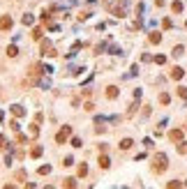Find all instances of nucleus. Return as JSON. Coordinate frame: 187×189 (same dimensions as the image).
Segmentation results:
<instances>
[{
    "label": "nucleus",
    "mask_w": 187,
    "mask_h": 189,
    "mask_svg": "<svg viewBox=\"0 0 187 189\" xmlns=\"http://www.w3.org/2000/svg\"><path fill=\"white\" fill-rule=\"evenodd\" d=\"M162 26L169 30V28H173V21H171V19H164V21H162Z\"/></svg>",
    "instance_id": "nucleus-25"
},
{
    "label": "nucleus",
    "mask_w": 187,
    "mask_h": 189,
    "mask_svg": "<svg viewBox=\"0 0 187 189\" xmlns=\"http://www.w3.org/2000/svg\"><path fill=\"white\" fill-rule=\"evenodd\" d=\"M106 97H109V99H116V97H118V88H116V85H109V88H106Z\"/></svg>",
    "instance_id": "nucleus-10"
},
{
    "label": "nucleus",
    "mask_w": 187,
    "mask_h": 189,
    "mask_svg": "<svg viewBox=\"0 0 187 189\" xmlns=\"http://www.w3.org/2000/svg\"><path fill=\"white\" fill-rule=\"evenodd\" d=\"M86 175H88V166L81 164V166H79V178H86Z\"/></svg>",
    "instance_id": "nucleus-18"
},
{
    "label": "nucleus",
    "mask_w": 187,
    "mask_h": 189,
    "mask_svg": "<svg viewBox=\"0 0 187 189\" xmlns=\"http://www.w3.org/2000/svg\"><path fill=\"white\" fill-rule=\"evenodd\" d=\"M178 152H187V143H183V141H180V143H178Z\"/></svg>",
    "instance_id": "nucleus-29"
},
{
    "label": "nucleus",
    "mask_w": 187,
    "mask_h": 189,
    "mask_svg": "<svg viewBox=\"0 0 187 189\" xmlns=\"http://www.w3.org/2000/svg\"><path fill=\"white\" fill-rule=\"evenodd\" d=\"M9 127L14 129V132H19V129H21V125H19V122H16V120H12V122H9Z\"/></svg>",
    "instance_id": "nucleus-26"
},
{
    "label": "nucleus",
    "mask_w": 187,
    "mask_h": 189,
    "mask_svg": "<svg viewBox=\"0 0 187 189\" xmlns=\"http://www.w3.org/2000/svg\"><path fill=\"white\" fill-rule=\"evenodd\" d=\"M111 166V159L106 155H99V168H109Z\"/></svg>",
    "instance_id": "nucleus-8"
},
{
    "label": "nucleus",
    "mask_w": 187,
    "mask_h": 189,
    "mask_svg": "<svg viewBox=\"0 0 187 189\" xmlns=\"http://www.w3.org/2000/svg\"><path fill=\"white\" fill-rule=\"evenodd\" d=\"M185 28H187V23H185Z\"/></svg>",
    "instance_id": "nucleus-38"
},
{
    "label": "nucleus",
    "mask_w": 187,
    "mask_h": 189,
    "mask_svg": "<svg viewBox=\"0 0 187 189\" xmlns=\"http://www.w3.org/2000/svg\"><path fill=\"white\" fill-rule=\"evenodd\" d=\"M169 138H171L173 143H180V141H183V129H171V132H169Z\"/></svg>",
    "instance_id": "nucleus-3"
},
{
    "label": "nucleus",
    "mask_w": 187,
    "mask_h": 189,
    "mask_svg": "<svg viewBox=\"0 0 187 189\" xmlns=\"http://www.w3.org/2000/svg\"><path fill=\"white\" fill-rule=\"evenodd\" d=\"M69 136H72V127H67V125H65V127H60V132L56 134V143H60V145H62Z\"/></svg>",
    "instance_id": "nucleus-2"
},
{
    "label": "nucleus",
    "mask_w": 187,
    "mask_h": 189,
    "mask_svg": "<svg viewBox=\"0 0 187 189\" xmlns=\"http://www.w3.org/2000/svg\"><path fill=\"white\" fill-rule=\"evenodd\" d=\"M79 49H81V42H76V44H74V46H72V51H69L67 56H69V58H72V56H76V53H79Z\"/></svg>",
    "instance_id": "nucleus-19"
},
{
    "label": "nucleus",
    "mask_w": 187,
    "mask_h": 189,
    "mask_svg": "<svg viewBox=\"0 0 187 189\" xmlns=\"http://www.w3.org/2000/svg\"><path fill=\"white\" fill-rule=\"evenodd\" d=\"M72 145H74V148H81V138L74 136V138H72Z\"/></svg>",
    "instance_id": "nucleus-30"
},
{
    "label": "nucleus",
    "mask_w": 187,
    "mask_h": 189,
    "mask_svg": "<svg viewBox=\"0 0 187 189\" xmlns=\"http://www.w3.org/2000/svg\"><path fill=\"white\" fill-rule=\"evenodd\" d=\"M26 189H35V182H26Z\"/></svg>",
    "instance_id": "nucleus-33"
},
{
    "label": "nucleus",
    "mask_w": 187,
    "mask_h": 189,
    "mask_svg": "<svg viewBox=\"0 0 187 189\" xmlns=\"http://www.w3.org/2000/svg\"><path fill=\"white\" fill-rule=\"evenodd\" d=\"M72 164H74V159H72V157H65V162H62V166H72Z\"/></svg>",
    "instance_id": "nucleus-31"
},
{
    "label": "nucleus",
    "mask_w": 187,
    "mask_h": 189,
    "mask_svg": "<svg viewBox=\"0 0 187 189\" xmlns=\"http://www.w3.org/2000/svg\"><path fill=\"white\" fill-rule=\"evenodd\" d=\"M7 56H9V58H16V56H19V49H16L14 44H12V46H7Z\"/></svg>",
    "instance_id": "nucleus-16"
},
{
    "label": "nucleus",
    "mask_w": 187,
    "mask_h": 189,
    "mask_svg": "<svg viewBox=\"0 0 187 189\" xmlns=\"http://www.w3.org/2000/svg\"><path fill=\"white\" fill-rule=\"evenodd\" d=\"M148 39H150V44H160L162 42V32H150Z\"/></svg>",
    "instance_id": "nucleus-12"
},
{
    "label": "nucleus",
    "mask_w": 187,
    "mask_h": 189,
    "mask_svg": "<svg viewBox=\"0 0 187 189\" xmlns=\"http://www.w3.org/2000/svg\"><path fill=\"white\" fill-rule=\"evenodd\" d=\"M12 28V16H0V30H9Z\"/></svg>",
    "instance_id": "nucleus-7"
},
{
    "label": "nucleus",
    "mask_w": 187,
    "mask_h": 189,
    "mask_svg": "<svg viewBox=\"0 0 187 189\" xmlns=\"http://www.w3.org/2000/svg\"><path fill=\"white\" fill-rule=\"evenodd\" d=\"M62 187L65 189H76V178H67L65 182H62Z\"/></svg>",
    "instance_id": "nucleus-11"
},
{
    "label": "nucleus",
    "mask_w": 187,
    "mask_h": 189,
    "mask_svg": "<svg viewBox=\"0 0 187 189\" xmlns=\"http://www.w3.org/2000/svg\"><path fill=\"white\" fill-rule=\"evenodd\" d=\"M171 9L176 12V14H180V12H183V2H180V0H173V5H171Z\"/></svg>",
    "instance_id": "nucleus-15"
},
{
    "label": "nucleus",
    "mask_w": 187,
    "mask_h": 189,
    "mask_svg": "<svg viewBox=\"0 0 187 189\" xmlns=\"http://www.w3.org/2000/svg\"><path fill=\"white\" fill-rule=\"evenodd\" d=\"M21 23H23V26H32V23H35L32 14H26V16H23V19H21Z\"/></svg>",
    "instance_id": "nucleus-17"
},
{
    "label": "nucleus",
    "mask_w": 187,
    "mask_h": 189,
    "mask_svg": "<svg viewBox=\"0 0 187 189\" xmlns=\"http://www.w3.org/2000/svg\"><path fill=\"white\" fill-rule=\"evenodd\" d=\"M132 145H134L132 138H122V141H120V150H130Z\"/></svg>",
    "instance_id": "nucleus-13"
},
{
    "label": "nucleus",
    "mask_w": 187,
    "mask_h": 189,
    "mask_svg": "<svg viewBox=\"0 0 187 189\" xmlns=\"http://www.w3.org/2000/svg\"><path fill=\"white\" fill-rule=\"evenodd\" d=\"M183 76H185V69H183V67H173V69H171V79H173V81H180Z\"/></svg>",
    "instance_id": "nucleus-6"
},
{
    "label": "nucleus",
    "mask_w": 187,
    "mask_h": 189,
    "mask_svg": "<svg viewBox=\"0 0 187 189\" xmlns=\"http://www.w3.org/2000/svg\"><path fill=\"white\" fill-rule=\"evenodd\" d=\"M169 168V157L164 152H160V155H155V164H153V171L155 173H164Z\"/></svg>",
    "instance_id": "nucleus-1"
},
{
    "label": "nucleus",
    "mask_w": 187,
    "mask_h": 189,
    "mask_svg": "<svg viewBox=\"0 0 187 189\" xmlns=\"http://www.w3.org/2000/svg\"><path fill=\"white\" fill-rule=\"evenodd\" d=\"M32 39H42V28H35L32 30Z\"/></svg>",
    "instance_id": "nucleus-24"
},
{
    "label": "nucleus",
    "mask_w": 187,
    "mask_h": 189,
    "mask_svg": "<svg viewBox=\"0 0 187 189\" xmlns=\"http://www.w3.org/2000/svg\"><path fill=\"white\" fill-rule=\"evenodd\" d=\"M185 187H187V180H185Z\"/></svg>",
    "instance_id": "nucleus-37"
},
{
    "label": "nucleus",
    "mask_w": 187,
    "mask_h": 189,
    "mask_svg": "<svg viewBox=\"0 0 187 189\" xmlns=\"http://www.w3.org/2000/svg\"><path fill=\"white\" fill-rule=\"evenodd\" d=\"M42 53H44V56H56V51H53V46H51L49 39H46V42H42Z\"/></svg>",
    "instance_id": "nucleus-5"
},
{
    "label": "nucleus",
    "mask_w": 187,
    "mask_h": 189,
    "mask_svg": "<svg viewBox=\"0 0 187 189\" xmlns=\"http://www.w3.org/2000/svg\"><path fill=\"white\" fill-rule=\"evenodd\" d=\"M0 148H5V136L0 134Z\"/></svg>",
    "instance_id": "nucleus-34"
},
{
    "label": "nucleus",
    "mask_w": 187,
    "mask_h": 189,
    "mask_svg": "<svg viewBox=\"0 0 187 189\" xmlns=\"http://www.w3.org/2000/svg\"><path fill=\"white\" fill-rule=\"evenodd\" d=\"M169 102H171V97H169L166 92H162V94H160V104H164V106H166Z\"/></svg>",
    "instance_id": "nucleus-20"
},
{
    "label": "nucleus",
    "mask_w": 187,
    "mask_h": 189,
    "mask_svg": "<svg viewBox=\"0 0 187 189\" xmlns=\"http://www.w3.org/2000/svg\"><path fill=\"white\" fill-rule=\"evenodd\" d=\"M183 53H185V46H183V44H178V46H173L171 56H173V58H180V56H183Z\"/></svg>",
    "instance_id": "nucleus-9"
},
{
    "label": "nucleus",
    "mask_w": 187,
    "mask_h": 189,
    "mask_svg": "<svg viewBox=\"0 0 187 189\" xmlns=\"http://www.w3.org/2000/svg\"><path fill=\"white\" fill-rule=\"evenodd\" d=\"M42 152H44V148H42V145H35V148H32V152H30V155H32L35 159H37V157H42Z\"/></svg>",
    "instance_id": "nucleus-14"
},
{
    "label": "nucleus",
    "mask_w": 187,
    "mask_h": 189,
    "mask_svg": "<svg viewBox=\"0 0 187 189\" xmlns=\"http://www.w3.org/2000/svg\"><path fill=\"white\" fill-rule=\"evenodd\" d=\"M178 187H180L178 180H171V182H169V189H178Z\"/></svg>",
    "instance_id": "nucleus-28"
},
{
    "label": "nucleus",
    "mask_w": 187,
    "mask_h": 189,
    "mask_svg": "<svg viewBox=\"0 0 187 189\" xmlns=\"http://www.w3.org/2000/svg\"><path fill=\"white\" fill-rule=\"evenodd\" d=\"M37 173H39V175H46V173H51V166H49V164H46V166H39V168H37Z\"/></svg>",
    "instance_id": "nucleus-22"
},
{
    "label": "nucleus",
    "mask_w": 187,
    "mask_h": 189,
    "mask_svg": "<svg viewBox=\"0 0 187 189\" xmlns=\"http://www.w3.org/2000/svg\"><path fill=\"white\" fill-rule=\"evenodd\" d=\"M9 111H12V113H14L16 118H23V115H26V109H23L21 104H14V106H9Z\"/></svg>",
    "instance_id": "nucleus-4"
},
{
    "label": "nucleus",
    "mask_w": 187,
    "mask_h": 189,
    "mask_svg": "<svg viewBox=\"0 0 187 189\" xmlns=\"http://www.w3.org/2000/svg\"><path fill=\"white\" fill-rule=\"evenodd\" d=\"M178 97H180V99H185V102H187V88H183V85L178 88Z\"/></svg>",
    "instance_id": "nucleus-23"
},
{
    "label": "nucleus",
    "mask_w": 187,
    "mask_h": 189,
    "mask_svg": "<svg viewBox=\"0 0 187 189\" xmlns=\"http://www.w3.org/2000/svg\"><path fill=\"white\" fill-rule=\"evenodd\" d=\"M2 189H16V187H14V185H5Z\"/></svg>",
    "instance_id": "nucleus-35"
},
{
    "label": "nucleus",
    "mask_w": 187,
    "mask_h": 189,
    "mask_svg": "<svg viewBox=\"0 0 187 189\" xmlns=\"http://www.w3.org/2000/svg\"><path fill=\"white\" fill-rule=\"evenodd\" d=\"M49 19H51V12L44 9V12H42V21H49Z\"/></svg>",
    "instance_id": "nucleus-32"
},
{
    "label": "nucleus",
    "mask_w": 187,
    "mask_h": 189,
    "mask_svg": "<svg viewBox=\"0 0 187 189\" xmlns=\"http://www.w3.org/2000/svg\"><path fill=\"white\" fill-rule=\"evenodd\" d=\"M30 136H39V125H37V122L30 125Z\"/></svg>",
    "instance_id": "nucleus-21"
},
{
    "label": "nucleus",
    "mask_w": 187,
    "mask_h": 189,
    "mask_svg": "<svg viewBox=\"0 0 187 189\" xmlns=\"http://www.w3.org/2000/svg\"><path fill=\"white\" fill-rule=\"evenodd\" d=\"M155 62H157V65H164L166 58H164V56H155Z\"/></svg>",
    "instance_id": "nucleus-27"
},
{
    "label": "nucleus",
    "mask_w": 187,
    "mask_h": 189,
    "mask_svg": "<svg viewBox=\"0 0 187 189\" xmlns=\"http://www.w3.org/2000/svg\"><path fill=\"white\" fill-rule=\"evenodd\" d=\"M44 189H53V187H51V185H49V187H44Z\"/></svg>",
    "instance_id": "nucleus-36"
}]
</instances>
